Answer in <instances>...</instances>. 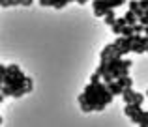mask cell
Returning a JSON list of instances; mask_svg holds the SVG:
<instances>
[{"mask_svg":"<svg viewBox=\"0 0 148 127\" xmlns=\"http://www.w3.org/2000/svg\"><path fill=\"white\" fill-rule=\"evenodd\" d=\"M111 28H112V34H118V36H120V34H122V28H124V26H120V24H116V22H114Z\"/></svg>","mask_w":148,"mask_h":127,"instance_id":"cell-16","label":"cell"},{"mask_svg":"<svg viewBox=\"0 0 148 127\" xmlns=\"http://www.w3.org/2000/svg\"><path fill=\"white\" fill-rule=\"evenodd\" d=\"M146 52H148V49H146Z\"/></svg>","mask_w":148,"mask_h":127,"instance_id":"cell-24","label":"cell"},{"mask_svg":"<svg viewBox=\"0 0 148 127\" xmlns=\"http://www.w3.org/2000/svg\"><path fill=\"white\" fill-rule=\"evenodd\" d=\"M114 56H120V52H118V47L114 45V41H112V43H109L107 47L101 51L99 58L101 60H111V58H114Z\"/></svg>","mask_w":148,"mask_h":127,"instance_id":"cell-7","label":"cell"},{"mask_svg":"<svg viewBox=\"0 0 148 127\" xmlns=\"http://www.w3.org/2000/svg\"><path fill=\"white\" fill-rule=\"evenodd\" d=\"M114 45L118 47L120 56H126L127 52L133 51V39H131V36H130V37H126V36L116 37V39H114Z\"/></svg>","mask_w":148,"mask_h":127,"instance_id":"cell-4","label":"cell"},{"mask_svg":"<svg viewBox=\"0 0 148 127\" xmlns=\"http://www.w3.org/2000/svg\"><path fill=\"white\" fill-rule=\"evenodd\" d=\"M111 2H112V7H120L126 0H111Z\"/></svg>","mask_w":148,"mask_h":127,"instance_id":"cell-18","label":"cell"},{"mask_svg":"<svg viewBox=\"0 0 148 127\" xmlns=\"http://www.w3.org/2000/svg\"><path fill=\"white\" fill-rule=\"evenodd\" d=\"M0 6L8 7V6H21V0H0Z\"/></svg>","mask_w":148,"mask_h":127,"instance_id":"cell-14","label":"cell"},{"mask_svg":"<svg viewBox=\"0 0 148 127\" xmlns=\"http://www.w3.org/2000/svg\"><path fill=\"white\" fill-rule=\"evenodd\" d=\"M139 125H141V127H148V112H146V110H143V114H141V122H139Z\"/></svg>","mask_w":148,"mask_h":127,"instance_id":"cell-15","label":"cell"},{"mask_svg":"<svg viewBox=\"0 0 148 127\" xmlns=\"http://www.w3.org/2000/svg\"><path fill=\"white\" fill-rule=\"evenodd\" d=\"M75 2H77V4H81V6H83V4H84V2H88V0H75Z\"/></svg>","mask_w":148,"mask_h":127,"instance_id":"cell-21","label":"cell"},{"mask_svg":"<svg viewBox=\"0 0 148 127\" xmlns=\"http://www.w3.org/2000/svg\"><path fill=\"white\" fill-rule=\"evenodd\" d=\"M34 0H21V6H32Z\"/></svg>","mask_w":148,"mask_h":127,"instance_id":"cell-20","label":"cell"},{"mask_svg":"<svg viewBox=\"0 0 148 127\" xmlns=\"http://www.w3.org/2000/svg\"><path fill=\"white\" fill-rule=\"evenodd\" d=\"M0 82H2V94L11 97H21L32 90V79L25 77L21 69L0 75Z\"/></svg>","mask_w":148,"mask_h":127,"instance_id":"cell-2","label":"cell"},{"mask_svg":"<svg viewBox=\"0 0 148 127\" xmlns=\"http://www.w3.org/2000/svg\"><path fill=\"white\" fill-rule=\"evenodd\" d=\"M124 114H126L133 124H139V122H141V114H143V105H139V103H126Z\"/></svg>","mask_w":148,"mask_h":127,"instance_id":"cell-3","label":"cell"},{"mask_svg":"<svg viewBox=\"0 0 148 127\" xmlns=\"http://www.w3.org/2000/svg\"><path fill=\"white\" fill-rule=\"evenodd\" d=\"M116 24L126 26V24H127V19H126V17H116Z\"/></svg>","mask_w":148,"mask_h":127,"instance_id":"cell-17","label":"cell"},{"mask_svg":"<svg viewBox=\"0 0 148 127\" xmlns=\"http://www.w3.org/2000/svg\"><path fill=\"white\" fill-rule=\"evenodd\" d=\"M124 17L127 19V24H131V26H133V24H137V21H139V17L135 15V11H131V10H127Z\"/></svg>","mask_w":148,"mask_h":127,"instance_id":"cell-10","label":"cell"},{"mask_svg":"<svg viewBox=\"0 0 148 127\" xmlns=\"http://www.w3.org/2000/svg\"><path fill=\"white\" fill-rule=\"evenodd\" d=\"M114 94L109 90L107 82L99 80V82H90L84 92L79 95V103L83 112H92V110H103L109 103H112Z\"/></svg>","mask_w":148,"mask_h":127,"instance_id":"cell-1","label":"cell"},{"mask_svg":"<svg viewBox=\"0 0 148 127\" xmlns=\"http://www.w3.org/2000/svg\"><path fill=\"white\" fill-rule=\"evenodd\" d=\"M114 22H116V15H114V10H109V11H107V15H105V24L112 26Z\"/></svg>","mask_w":148,"mask_h":127,"instance_id":"cell-11","label":"cell"},{"mask_svg":"<svg viewBox=\"0 0 148 127\" xmlns=\"http://www.w3.org/2000/svg\"><path fill=\"white\" fill-rule=\"evenodd\" d=\"M107 86H109V90H111L114 95H122V92H124V86L118 82V80H111V82H107Z\"/></svg>","mask_w":148,"mask_h":127,"instance_id":"cell-8","label":"cell"},{"mask_svg":"<svg viewBox=\"0 0 148 127\" xmlns=\"http://www.w3.org/2000/svg\"><path fill=\"white\" fill-rule=\"evenodd\" d=\"M127 4H130V10H131V11H135V15H137L139 19H141L143 15H145V10L141 7V4H139L137 0H130Z\"/></svg>","mask_w":148,"mask_h":127,"instance_id":"cell-9","label":"cell"},{"mask_svg":"<svg viewBox=\"0 0 148 127\" xmlns=\"http://www.w3.org/2000/svg\"><path fill=\"white\" fill-rule=\"evenodd\" d=\"M133 34H135L133 26H131V24H126V26L122 28V34H120V36H126V37H130V36H133Z\"/></svg>","mask_w":148,"mask_h":127,"instance_id":"cell-13","label":"cell"},{"mask_svg":"<svg viewBox=\"0 0 148 127\" xmlns=\"http://www.w3.org/2000/svg\"><path fill=\"white\" fill-rule=\"evenodd\" d=\"M145 15H148V10H145Z\"/></svg>","mask_w":148,"mask_h":127,"instance_id":"cell-22","label":"cell"},{"mask_svg":"<svg viewBox=\"0 0 148 127\" xmlns=\"http://www.w3.org/2000/svg\"><path fill=\"white\" fill-rule=\"evenodd\" d=\"M116 80H118V82L122 84L124 88H130V86H133V80L130 79V75H122V77H118Z\"/></svg>","mask_w":148,"mask_h":127,"instance_id":"cell-12","label":"cell"},{"mask_svg":"<svg viewBox=\"0 0 148 127\" xmlns=\"http://www.w3.org/2000/svg\"><path fill=\"white\" fill-rule=\"evenodd\" d=\"M139 4H141L143 10H148V0H139Z\"/></svg>","mask_w":148,"mask_h":127,"instance_id":"cell-19","label":"cell"},{"mask_svg":"<svg viewBox=\"0 0 148 127\" xmlns=\"http://www.w3.org/2000/svg\"><path fill=\"white\" fill-rule=\"evenodd\" d=\"M122 99H124V103H139V105H143L145 95H143V94H137V92L133 90V86H130V88H124Z\"/></svg>","mask_w":148,"mask_h":127,"instance_id":"cell-5","label":"cell"},{"mask_svg":"<svg viewBox=\"0 0 148 127\" xmlns=\"http://www.w3.org/2000/svg\"><path fill=\"white\" fill-rule=\"evenodd\" d=\"M109 10H114L111 0H94V15L96 17H105Z\"/></svg>","mask_w":148,"mask_h":127,"instance_id":"cell-6","label":"cell"},{"mask_svg":"<svg viewBox=\"0 0 148 127\" xmlns=\"http://www.w3.org/2000/svg\"><path fill=\"white\" fill-rule=\"evenodd\" d=\"M146 97H148V90H146Z\"/></svg>","mask_w":148,"mask_h":127,"instance_id":"cell-23","label":"cell"}]
</instances>
